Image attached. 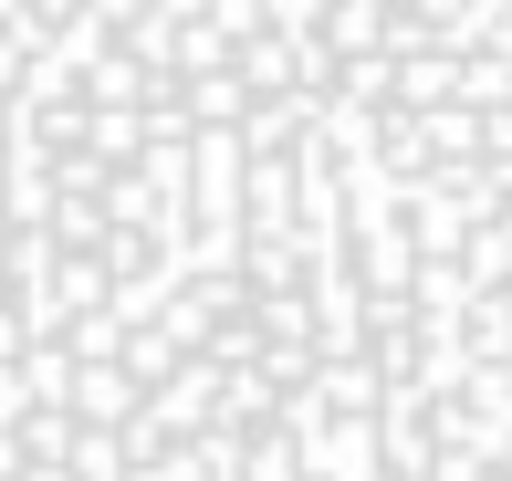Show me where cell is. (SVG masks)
I'll list each match as a JSON object with an SVG mask.
<instances>
[{"label": "cell", "instance_id": "6da1fadb", "mask_svg": "<svg viewBox=\"0 0 512 481\" xmlns=\"http://www.w3.org/2000/svg\"><path fill=\"white\" fill-rule=\"evenodd\" d=\"M0 481H512V0H0Z\"/></svg>", "mask_w": 512, "mask_h": 481}]
</instances>
